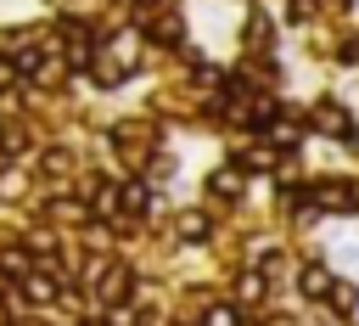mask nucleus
<instances>
[{"instance_id": "nucleus-1", "label": "nucleus", "mask_w": 359, "mask_h": 326, "mask_svg": "<svg viewBox=\"0 0 359 326\" xmlns=\"http://www.w3.org/2000/svg\"><path fill=\"white\" fill-rule=\"evenodd\" d=\"M22 292H28L34 304H50V298H56V275H45V270H28V275H22Z\"/></svg>"}, {"instance_id": "nucleus-2", "label": "nucleus", "mask_w": 359, "mask_h": 326, "mask_svg": "<svg viewBox=\"0 0 359 326\" xmlns=\"http://www.w3.org/2000/svg\"><path fill=\"white\" fill-rule=\"evenodd\" d=\"M303 292H309V298H325V292H337V287H331V275H325L320 264H309V270H303Z\"/></svg>"}, {"instance_id": "nucleus-3", "label": "nucleus", "mask_w": 359, "mask_h": 326, "mask_svg": "<svg viewBox=\"0 0 359 326\" xmlns=\"http://www.w3.org/2000/svg\"><path fill=\"white\" fill-rule=\"evenodd\" d=\"M320 202H325V208H353L359 197H353L348 185H325V191H320Z\"/></svg>"}, {"instance_id": "nucleus-4", "label": "nucleus", "mask_w": 359, "mask_h": 326, "mask_svg": "<svg viewBox=\"0 0 359 326\" xmlns=\"http://www.w3.org/2000/svg\"><path fill=\"white\" fill-rule=\"evenodd\" d=\"M180 236H185V242H202V236H208V219H202V214H180Z\"/></svg>"}, {"instance_id": "nucleus-5", "label": "nucleus", "mask_w": 359, "mask_h": 326, "mask_svg": "<svg viewBox=\"0 0 359 326\" xmlns=\"http://www.w3.org/2000/svg\"><path fill=\"white\" fill-rule=\"evenodd\" d=\"M202 326H241V309H236V304H219V309H208Z\"/></svg>"}, {"instance_id": "nucleus-6", "label": "nucleus", "mask_w": 359, "mask_h": 326, "mask_svg": "<svg viewBox=\"0 0 359 326\" xmlns=\"http://www.w3.org/2000/svg\"><path fill=\"white\" fill-rule=\"evenodd\" d=\"M236 185H241L236 174H213V191H219V197H236Z\"/></svg>"}, {"instance_id": "nucleus-7", "label": "nucleus", "mask_w": 359, "mask_h": 326, "mask_svg": "<svg viewBox=\"0 0 359 326\" xmlns=\"http://www.w3.org/2000/svg\"><path fill=\"white\" fill-rule=\"evenodd\" d=\"M123 202L140 214V208H146V185H123Z\"/></svg>"}, {"instance_id": "nucleus-8", "label": "nucleus", "mask_w": 359, "mask_h": 326, "mask_svg": "<svg viewBox=\"0 0 359 326\" xmlns=\"http://www.w3.org/2000/svg\"><path fill=\"white\" fill-rule=\"evenodd\" d=\"M0 84H11V62H0Z\"/></svg>"}, {"instance_id": "nucleus-9", "label": "nucleus", "mask_w": 359, "mask_h": 326, "mask_svg": "<svg viewBox=\"0 0 359 326\" xmlns=\"http://www.w3.org/2000/svg\"><path fill=\"white\" fill-rule=\"evenodd\" d=\"M22 326H39V320H22Z\"/></svg>"}]
</instances>
